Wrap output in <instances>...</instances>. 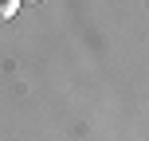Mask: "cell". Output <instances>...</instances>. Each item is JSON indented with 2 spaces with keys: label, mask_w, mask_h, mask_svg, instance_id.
Here are the masks:
<instances>
[{
  "label": "cell",
  "mask_w": 149,
  "mask_h": 141,
  "mask_svg": "<svg viewBox=\"0 0 149 141\" xmlns=\"http://www.w3.org/2000/svg\"><path fill=\"white\" fill-rule=\"evenodd\" d=\"M16 8H20V0H0V20H8Z\"/></svg>",
  "instance_id": "cell-1"
}]
</instances>
